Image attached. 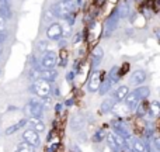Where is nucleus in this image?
<instances>
[{
    "label": "nucleus",
    "mask_w": 160,
    "mask_h": 152,
    "mask_svg": "<svg viewBox=\"0 0 160 152\" xmlns=\"http://www.w3.org/2000/svg\"><path fill=\"white\" fill-rule=\"evenodd\" d=\"M149 94H150V89L148 87V86H139L135 90L129 92V93L127 94V97L124 99L125 104H127V107L129 108V110H133V108H136V106L141 102H143Z\"/></svg>",
    "instance_id": "f257e3e1"
},
{
    "label": "nucleus",
    "mask_w": 160,
    "mask_h": 152,
    "mask_svg": "<svg viewBox=\"0 0 160 152\" xmlns=\"http://www.w3.org/2000/svg\"><path fill=\"white\" fill-rule=\"evenodd\" d=\"M73 11V2L72 0H62L59 3L51 7V13L53 17H61V18H68L70 13Z\"/></svg>",
    "instance_id": "f03ea898"
},
{
    "label": "nucleus",
    "mask_w": 160,
    "mask_h": 152,
    "mask_svg": "<svg viewBox=\"0 0 160 152\" xmlns=\"http://www.w3.org/2000/svg\"><path fill=\"white\" fill-rule=\"evenodd\" d=\"M31 90H32L34 94L44 99V97H49V94L52 93V86H51L49 82H47L44 79H35L32 86H31Z\"/></svg>",
    "instance_id": "7ed1b4c3"
},
{
    "label": "nucleus",
    "mask_w": 160,
    "mask_h": 152,
    "mask_svg": "<svg viewBox=\"0 0 160 152\" xmlns=\"http://www.w3.org/2000/svg\"><path fill=\"white\" fill-rule=\"evenodd\" d=\"M22 141L27 142L28 145H31V147H39V144H41V138H39V134L35 133L34 130H31V128H28V130H24L22 131Z\"/></svg>",
    "instance_id": "20e7f679"
},
{
    "label": "nucleus",
    "mask_w": 160,
    "mask_h": 152,
    "mask_svg": "<svg viewBox=\"0 0 160 152\" xmlns=\"http://www.w3.org/2000/svg\"><path fill=\"white\" fill-rule=\"evenodd\" d=\"M56 64H58V55L53 51H47L41 59V66L44 69H53Z\"/></svg>",
    "instance_id": "39448f33"
},
{
    "label": "nucleus",
    "mask_w": 160,
    "mask_h": 152,
    "mask_svg": "<svg viewBox=\"0 0 160 152\" xmlns=\"http://www.w3.org/2000/svg\"><path fill=\"white\" fill-rule=\"evenodd\" d=\"M28 111H30L31 117H35V118H39L42 116V111H44V106L39 102L38 99H31L30 103H28Z\"/></svg>",
    "instance_id": "423d86ee"
},
{
    "label": "nucleus",
    "mask_w": 160,
    "mask_h": 152,
    "mask_svg": "<svg viewBox=\"0 0 160 152\" xmlns=\"http://www.w3.org/2000/svg\"><path fill=\"white\" fill-rule=\"evenodd\" d=\"M112 128H114V134L118 135V137H121V138H124L125 141L131 138V131L128 130V127L122 121H117V123L114 121V127Z\"/></svg>",
    "instance_id": "0eeeda50"
},
{
    "label": "nucleus",
    "mask_w": 160,
    "mask_h": 152,
    "mask_svg": "<svg viewBox=\"0 0 160 152\" xmlns=\"http://www.w3.org/2000/svg\"><path fill=\"white\" fill-rule=\"evenodd\" d=\"M63 35V27L59 23H53L49 25V28L47 30V37L49 39H59Z\"/></svg>",
    "instance_id": "6e6552de"
},
{
    "label": "nucleus",
    "mask_w": 160,
    "mask_h": 152,
    "mask_svg": "<svg viewBox=\"0 0 160 152\" xmlns=\"http://www.w3.org/2000/svg\"><path fill=\"white\" fill-rule=\"evenodd\" d=\"M100 83H101V75H100L98 71H94L91 73L90 79H88V83H87V89L90 93H94V92L98 90L100 87Z\"/></svg>",
    "instance_id": "1a4fd4ad"
},
{
    "label": "nucleus",
    "mask_w": 160,
    "mask_h": 152,
    "mask_svg": "<svg viewBox=\"0 0 160 152\" xmlns=\"http://www.w3.org/2000/svg\"><path fill=\"white\" fill-rule=\"evenodd\" d=\"M118 20H119V17L117 13H114L112 16L107 20V23H105V25H104V35H111V34H112V31L117 28Z\"/></svg>",
    "instance_id": "9d476101"
},
{
    "label": "nucleus",
    "mask_w": 160,
    "mask_h": 152,
    "mask_svg": "<svg viewBox=\"0 0 160 152\" xmlns=\"http://www.w3.org/2000/svg\"><path fill=\"white\" fill-rule=\"evenodd\" d=\"M145 80H146V72L142 71V69H136L135 72H132V75H131V77H129L131 85H133V86L142 85Z\"/></svg>",
    "instance_id": "9b49d317"
},
{
    "label": "nucleus",
    "mask_w": 160,
    "mask_h": 152,
    "mask_svg": "<svg viewBox=\"0 0 160 152\" xmlns=\"http://www.w3.org/2000/svg\"><path fill=\"white\" fill-rule=\"evenodd\" d=\"M13 14L11 11V2L10 0H0V16L8 20Z\"/></svg>",
    "instance_id": "f8f14e48"
},
{
    "label": "nucleus",
    "mask_w": 160,
    "mask_h": 152,
    "mask_svg": "<svg viewBox=\"0 0 160 152\" xmlns=\"http://www.w3.org/2000/svg\"><path fill=\"white\" fill-rule=\"evenodd\" d=\"M27 124L31 125V130H34L35 133H42L45 131V124L41 121V118H35V117H31V118H27Z\"/></svg>",
    "instance_id": "ddd939ff"
},
{
    "label": "nucleus",
    "mask_w": 160,
    "mask_h": 152,
    "mask_svg": "<svg viewBox=\"0 0 160 152\" xmlns=\"http://www.w3.org/2000/svg\"><path fill=\"white\" fill-rule=\"evenodd\" d=\"M129 93V87L128 86H119L112 94V100L114 102H122L127 97V94Z\"/></svg>",
    "instance_id": "4468645a"
},
{
    "label": "nucleus",
    "mask_w": 160,
    "mask_h": 152,
    "mask_svg": "<svg viewBox=\"0 0 160 152\" xmlns=\"http://www.w3.org/2000/svg\"><path fill=\"white\" fill-rule=\"evenodd\" d=\"M56 75H58V72L56 71H53V69H44V71H41V73H39V79H44V80H47V82H53L55 80V77Z\"/></svg>",
    "instance_id": "2eb2a0df"
},
{
    "label": "nucleus",
    "mask_w": 160,
    "mask_h": 152,
    "mask_svg": "<svg viewBox=\"0 0 160 152\" xmlns=\"http://www.w3.org/2000/svg\"><path fill=\"white\" fill-rule=\"evenodd\" d=\"M105 138H107V144H108V147H110L111 151H112V152H119L121 148H119L118 144H117L114 133H107V134H105Z\"/></svg>",
    "instance_id": "dca6fc26"
},
{
    "label": "nucleus",
    "mask_w": 160,
    "mask_h": 152,
    "mask_svg": "<svg viewBox=\"0 0 160 152\" xmlns=\"http://www.w3.org/2000/svg\"><path fill=\"white\" fill-rule=\"evenodd\" d=\"M25 125H27V118H22V120H20L18 123H16V124L10 125V127H8L7 130H6V134H7V135H11L13 133L18 131L20 128H24Z\"/></svg>",
    "instance_id": "f3484780"
},
{
    "label": "nucleus",
    "mask_w": 160,
    "mask_h": 152,
    "mask_svg": "<svg viewBox=\"0 0 160 152\" xmlns=\"http://www.w3.org/2000/svg\"><path fill=\"white\" fill-rule=\"evenodd\" d=\"M148 111H149V114L153 117V118L159 117V113H160V104H159V102H152V103H150L149 107H148Z\"/></svg>",
    "instance_id": "a211bd4d"
},
{
    "label": "nucleus",
    "mask_w": 160,
    "mask_h": 152,
    "mask_svg": "<svg viewBox=\"0 0 160 152\" xmlns=\"http://www.w3.org/2000/svg\"><path fill=\"white\" fill-rule=\"evenodd\" d=\"M114 106H115V102L112 100V97H111V99H105L104 102L101 103V111L102 113H110L114 108Z\"/></svg>",
    "instance_id": "6ab92c4d"
},
{
    "label": "nucleus",
    "mask_w": 160,
    "mask_h": 152,
    "mask_svg": "<svg viewBox=\"0 0 160 152\" xmlns=\"http://www.w3.org/2000/svg\"><path fill=\"white\" fill-rule=\"evenodd\" d=\"M111 87H112V85H111V82H110V80H108V79H105L104 82H101V83H100V87H98V90H97V92H98V93L101 94V96H104V94H107L108 92L111 90Z\"/></svg>",
    "instance_id": "aec40b11"
},
{
    "label": "nucleus",
    "mask_w": 160,
    "mask_h": 152,
    "mask_svg": "<svg viewBox=\"0 0 160 152\" xmlns=\"http://www.w3.org/2000/svg\"><path fill=\"white\" fill-rule=\"evenodd\" d=\"M132 151L135 152H146L145 149V142L142 139H133L132 141Z\"/></svg>",
    "instance_id": "412c9836"
},
{
    "label": "nucleus",
    "mask_w": 160,
    "mask_h": 152,
    "mask_svg": "<svg viewBox=\"0 0 160 152\" xmlns=\"http://www.w3.org/2000/svg\"><path fill=\"white\" fill-rule=\"evenodd\" d=\"M149 152H160V144L158 137H153L149 139Z\"/></svg>",
    "instance_id": "4be33fe9"
},
{
    "label": "nucleus",
    "mask_w": 160,
    "mask_h": 152,
    "mask_svg": "<svg viewBox=\"0 0 160 152\" xmlns=\"http://www.w3.org/2000/svg\"><path fill=\"white\" fill-rule=\"evenodd\" d=\"M17 152H34V147L28 145L27 142L21 141L18 145H17Z\"/></svg>",
    "instance_id": "5701e85b"
},
{
    "label": "nucleus",
    "mask_w": 160,
    "mask_h": 152,
    "mask_svg": "<svg viewBox=\"0 0 160 152\" xmlns=\"http://www.w3.org/2000/svg\"><path fill=\"white\" fill-rule=\"evenodd\" d=\"M105 134H107V133H105L102 128H98V130L94 133V135H93V141L94 142H101L102 139L105 138Z\"/></svg>",
    "instance_id": "b1692460"
},
{
    "label": "nucleus",
    "mask_w": 160,
    "mask_h": 152,
    "mask_svg": "<svg viewBox=\"0 0 160 152\" xmlns=\"http://www.w3.org/2000/svg\"><path fill=\"white\" fill-rule=\"evenodd\" d=\"M117 14H118V17L124 18V17H127L128 14H129V7H128L127 4H121L118 8V11H117Z\"/></svg>",
    "instance_id": "393cba45"
},
{
    "label": "nucleus",
    "mask_w": 160,
    "mask_h": 152,
    "mask_svg": "<svg viewBox=\"0 0 160 152\" xmlns=\"http://www.w3.org/2000/svg\"><path fill=\"white\" fill-rule=\"evenodd\" d=\"M102 55H104V52H102V50L100 47H96L93 50V58L94 59H101Z\"/></svg>",
    "instance_id": "a878e982"
},
{
    "label": "nucleus",
    "mask_w": 160,
    "mask_h": 152,
    "mask_svg": "<svg viewBox=\"0 0 160 152\" xmlns=\"http://www.w3.org/2000/svg\"><path fill=\"white\" fill-rule=\"evenodd\" d=\"M6 21H7V20L0 16V33H3V31L6 30Z\"/></svg>",
    "instance_id": "bb28decb"
},
{
    "label": "nucleus",
    "mask_w": 160,
    "mask_h": 152,
    "mask_svg": "<svg viewBox=\"0 0 160 152\" xmlns=\"http://www.w3.org/2000/svg\"><path fill=\"white\" fill-rule=\"evenodd\" d=\"M61 55H62V65H66V58H68V54H66V51H62L61 52Z\"/></svg>",
    "instance_id": "cd10ccee"
},
{
    "label": "nucleus",
    "mask_w": 160,
    "mask_h": 152,
    "mask_svg": "<svg viewBox=\"0 0 160 152\" xmlns=\"http://www.w3.org/2000/svg\"><path fill=\"white\" fill-rule=\"evenodd\" d=\"M62 107H63V104H62V103H58V104L55 106V111H56V113H61Z\"/></svg>",
    "instance_id": "c85d7f7f"
},
{
    "label": "nucleus",
    "mask_w": 160,
    "mask_h": 152,
    "mask_svg": "<svg viewBox=\"0 0 160 152\" xmlns=\"http://www.w3.org/2000/svg\"><path fill=\"white\" fill-rule=\"evenodd\" d=\"M131 152H135V151H132V149H131Z\"/></svg>",
    "instance_id": "c756f323"
}]
</instances>
